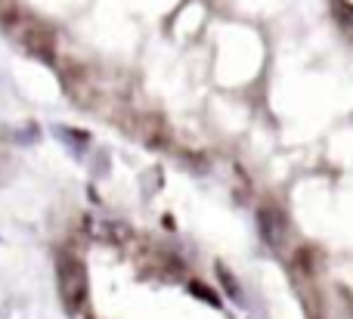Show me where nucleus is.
Masks as SVG:
<instances>
[{"instance_id": "20e7f679", "label": "nucleus", "mask_w": 353, "mask_h": 319, "mask_svg": "<svg viewBox=\"0 0 353 319\" xmlns=\"http://www.w3.org/2000/svg\"><path fill=\"white\" fill-rule=\"evenodd\" d=\"M335 19L347 34H353V3H347V0H335Z\"/></svg>"}, {"instance_id": "39448f33", "label": "nucleus", "mask_w": 353, "mask_h": 319, "mask_svg": "<svg viewBox=\"0 0 353 319\" xmlns=\"http://www.w3.org/2000/svg\"><path fill=\"white\" fill-rule=\"evenodd\" d=\"M217 276H220V282H223L226 295H230L236 304H242V289H239V285H236V279L230 276V270H223V267H217Z\"/></svg>"}, {"instance_id": "f03ea898", "label": "nucleus", "mask_w": 353, "mask_h": 319, "mask_svg": "<svg viewBox=\"0 0 353 319\" xmlns=\"http://www.w3.org/2000/svg\"><path fill=\"white\" fill-rule=\"evenodd\" d=\"M12 34L19 37V43H22L25 50H28L31 56H37V59H53V50H56V43H53V34H50L47 28H43L41 22H31V19H25L22 25H16L12 28Z\"/></svg>"}, {"instance_id": "f257e3e1", "label": "nucleus", "mask_w": 353, "mask_h": 319, "mask_svg": "<svg viewBox=\"0 0 353 319\" xmlns=\"http://www.w3.org/2000/svg\"><path fill=\"white\" fill-rule=\"evenodd\" d=\"M56 279H59V295L72 313H78L87 304V270L74 254H62L56 264Z\"/></svg>"}, {"instance_id": "7ed1b4c3", "label": "nucleus", "mask_w": 353, "mask_h": 319, "mask_svg": "<svg viewBox=\"0 0 353 319\" xmlns=\"http://www.w3.org/2000/svg\"><path fill=\"white\" fill-rule=\"evenodd\" d=\"M261 233L273 248L282 245V239H285V220H282V214L276 208H261Z\"/></svg>"}, {"instance_id": "423d86ee", "label": "nucleus", "mask_w": 353, "mask_h": 319, "mask_svg": "<svg viewBox=\"0 0 353 319\" xmlns=\"http://www.w3.org/2000/svg\"><path fill=\"white\" fill-rule=\"evenodd\" d=\"M192 291H195V295H199V298H205L208 304H217V298H214V295H208V289H205V285H201V282H192Z\"/></svg>"}]
</instances>
